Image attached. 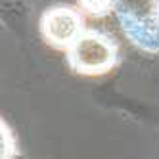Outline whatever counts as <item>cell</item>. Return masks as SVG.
I'll list each match as a JSON object with an SVG mask.
<instances>
[{"instance_id": "obj_2", "label": "cell", "mask_w": 159, "mask_h": 159, "mask_svg": "<svg viewBox=\"0 0 159 159\" xmlns=\"http://www.w3.org/2000/svg\"><path fill=\"white\" fill-rule=\"evenodd\" d=\"M84 31V16L73 6H54L40 17V35L56 50L67 52Z\"/></svg>"}, {"instance_id": "obj_6", "label": "cell", "mask_w": 159, "mask_h": 159, "mask_svg": "<svg viewBox=\"0 0 159 159\" xmlns=\"http://www.w3.org/2000/svg\"><path fill=\"white\" fill-rule=\"evenodd\" d=\"M146 14L159 25V0H152V2H150V10H146Z\"/></svg>"}, {"instance_id": "obj_4", "label": "cell", "mask_w": 159, "mask_h": 159, "mask_svg": "<svg viewBox=\"0 0 159 159\" xmlns=\"http://www.w3.org/2000/svg\"><path fill=\"white\" fill-rule=\"evenodd\" d=\"M123 0H77L79 10L90 17H106L117 12Z\"/></svg>"}, {"instance_id": "obj_1", "label": "cell", "mask_w": 159, "mask_h": 159, "mask_svg": "<svg viewBox=\"0 0 159 159\" xmlns=\"http://www.w3.org/2000/svg\"><path fill=\"white\" fill-rule=\"evenodd\" d=\"M119 61V46L115 39L98 29H86L83 37L67 50L69 67L84 77H100L109 73Z\"/></svg>"}, {"instance_id": "obj_3", "label": "cell", "mask_w": 159, "mask_h": 159, "mask_svg": "<svg viewBox=\"0 0 159 159\" xmlns=\"http://www.w3.org/2000/svg\"><path fill=\"white\" fill-rule=\"evenodd\" d=\"M115 16L125 37L136 48L146 54H159V25L146 12H140L127 2H121Z\"/></svg>"}, {"instance_id": "obj_5", "label": "cell", "mask_w": 159, "mask_h": 159, "mask_svg": "<svg viewBox=\"0 0 159 159\" xmlns=\"http://www.w3.org/2000/svg\"><path fill=\"white\" fill-rule=\"evenodd\" d=\"M2 159H12L17 152V146H16V136L14 132L10 130V127L2 121Z\"/></svg>"}]
</instances>
